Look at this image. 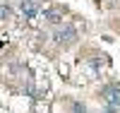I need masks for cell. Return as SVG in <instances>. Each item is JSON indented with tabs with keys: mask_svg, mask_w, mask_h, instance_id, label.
Returning a JSON list of instances; mask_svg holds the SVG:
<instances>
[{
	"mask_svg": "<svg viewBox=\"0 0 120 113\" xmlns=\"http://www.w3.org/2000/svg\"><path fill=\"white\" fill-rule=\"evenodd\" d=\"M53 39L58 41L60 46H72L75 41H77V29H75L72 24H63V27L55 31V36H53Z\"/></svg>",
	"mask_w": 120,
	"mask_h": 113,
	"instance_id": "obj_1",
	"label": "cell"
},
{
	"mask_svg": "<svg viewBox=\"0 0 120 113\" xmlns=\"http://www.w3.org/2000/svg\"><path fill=\"white\" fill-rule=\"evenodd\" d=\"M19 10H22V15L26 19H34L38 15V0H22V3H19Z\"/></svg>",
	"mask_w": 120,
	"mask_h": 113,
	"instance_id": "obj_2",
	"label": "cell"
},
{
	"mask_svg": "<svg viewBox=\"0 0 120 113\" xmlns=\"http://www.w3.org/2000/svg\"><path fill=\"white\" fill-rule=\"evenodd\" d=\"M41 15H43L46 22H48V24H53V27H60V24H63V15H60L58 10H43Z\"/></svg>",
	"mask_w": 120,
	"mask_h": 113,
	"instance_id": "obj_3",
	"label": "cell"
},
{
	"mask_svg": "<svg viewBox=\"0 0 120 113\" xmlns=\"http://www.w3.org/2000/svg\"><path fill=\"white\" fill-rule=\"evenodd\" d=\"M118 89H120V84H113V82H111V84H103L98 94H101V99H103V101H108V99H111V96L115 94Z\"/></svg>",
	"mask_w": 120,
	"mask_h": 113,
	"instance_id": "obj_4",
	"label": "cell"
},
{
	"mask_svg": "<svg viewBox=\"0 0 120 113\" xmlns=\"http://www.w3.org/2000/svg\"><path fill=\"white\" fill-rule=\"evenodd\" d=\"M70 113H89V111H86V106L82 101H72V104H70Z\"/></svg>",
	"mask_w": 120,
	"mask_h": 113,
	"instance_id": "obj_5",
	"label": "cell"
},
{
	"mask_svg": "<svg viewBox=\"0 0 120 113\" xmlns=\"http://www.w3.org/2000/svg\"><path fill=\"white\" fill-rule=\"evenodd\" d=\"M103 104H111V106H115V108H120V89L115 91V94L108 99V101H103Z\"/></svg>",
	"mask_w": 120,
	"mask_h": 113,
	"instance_id": "obj_6",
	"label": "cell"
},
{
	"mask_svg": "<svg viewBox=\"0 0 120 113\" xmlns=\"http://www.w3.org/2000/svg\"><path fill=\"white\" fill-rule=\"evenodd\" d=\"M101 65H103L101 58H91V60H89V67H91L94 72H98V70H101Z\"/></svg>",
	"mask_w": 120,
	"mask_h": 113,
	"instance_id": "obj_7",
	"label": "cell"
},
{
	"mask_svg": "<svg viewBox=\"0 0 120 113\" xmlns=\"http://www.w3.org/2000/svg\"><path fill=\"white\" fill-rule=\"evenodd\" d=\"M103 113H120V108H115L111 104H103Z\"/></svg>",
	"mask_w": 120,
	"mask_h": 113,
	"instance_id": "obj_8",
	"label": "cell"
},
{
	"mask_svg": "<svg viewBox=\"0 0 120 113\" xmlns=\"http://www.w3.org/2000/svg\"><path fill=\"white\" fill-rule=\"evenodd\" d=\"M7 15H10V7L7 5H0V19H5Z\"/></svg>",
	"mask_w": 120,
	"mask_h": 113,
	"instance_id": "obj_9",
	"label": "cell"
}]
</instances>
